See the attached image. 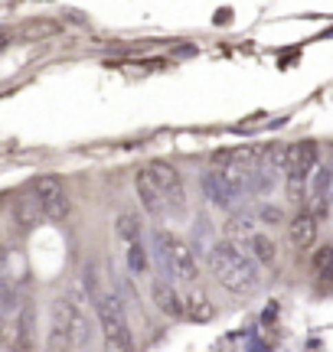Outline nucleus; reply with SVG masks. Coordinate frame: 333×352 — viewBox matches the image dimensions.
I'll use <instances>...</instances> for the list:
<instances>
[{
  "label": "nucleus",
  "instance_id": "nucleus-1",
  "mask_svg": "<svg viewBox=\"0 0 333 352\" xmlns=\"http://www.w3.org/2000/svg\"><path fill=\"white\" fill-rule=\"evenodd\" d=\"M206 267H209V274L216 277L219 287L229 290L232 297H252L258 290V284H261V274H258L261 267L235 241H226V239L213 241L209 252H206Z\"/></svg>",
  "mask_w": 333,
  "mask_h": 352
},
{
  "label": "nucleus",
  "instance_id": "nucleus-2",
  "mask_svg": "<svg viewBox=\"0 0 333 352\" xmlns=\"http://www.w3.org/2000/svg\"><path fill=\"white\" fill-rule=\"evenodd\" d=\"M92 336V323L76 297H59L50 314V352H72L85 346Z\"/></svg>",
  "mask_w": 333,
  "mask_h": 352
},
{
  "label": "nucleus",
  "instance_id": "nucleus-3",
  "mask_svg": "<svg viewBox=\"0 0 333 352\" xmlns=\"http://www.w3.org/2000/svg\"><path fill=\"white\" fill-rule=\"evenodd\" d=\"M154 258L160 261V267L166 271V280H180V284H196L203 277L200 258L186 241L173 235L170 228H154V239H151Z\"/></svg>",
  "mask_w": 333,
  "mask_h": 352
},
{
  "label": "nucleus",
  "instance_id": "nucleus-4",
  "mask_svg": "<svg viewBox=\"0 0 333 352\" xmlns=\"http://www.w3.org/2000/svg\"><path fill=\"white\" fill-rule=\"evenodd\" d=\"M95 316L102 323L105 352H134V333H131L128 323V310H125V300L115 290L95 294Z\"/></svg>",
  "mask_w": 333,
  "mask_h": 352
},
{
  "label": "nucleus",
  "instance_id": "nucleus-5",
  "mask_svg": "<svg viewBox=\"0 0 333 352\" xmlns=\"http://www.w3.org/2000/svg\"><path fill=\"white\" fill-rule=\"evenodd\" d=\"M203 196L216 209H235L242 196L248 192V173L239 166H209L200 179Z\"/></svg>",
  "mask_w": 333,
  "mask_h": 352
},
{
  "label": "nucleus",
  "instance_id": "nucleus-6",
  "mask_svg": "<svg viewBox=\"0 0 333 352\" xmlns=\"http://www.w3.org/2000/svg\"><path fill=\"white\" fill-rule=\"evenodd\" d=\"M33 202L39 206V215H46L50 222H63L72 215V199L59 176H39L33 183Z\"/></svg>",
  "mask_w": 333,
  "mask_h": 352
},
{
  "label": "nucleus",
  "instance_id": "nucleus-7",
  "mask_svg": "<svg viewBox=\"0 0 333 352\" xmlns=\"http://www.w3.org/2000/svg\"><path fill=\"white\" fill-rule=\"evenodd\" d=\"M144 170L151 173L154 186L160 189L166 209H170V212H186V183H183V176H180L177 166L170 164V160H151Z\"/></svg>",
  "mask_w": 333,
  "mask_h": 352
},
{
  "label": "nucleus",
  "instance_id": "nucleus-8",
  "mask_svg": "<svg viewBox=\"0 0 333 352\" xmlns=\"http://www.w3.org/2000/svg\"><path fill=\"white\" fill-rule=\"evenodd\" d=\"M7 336H10L13 352H33V342H36V310H33L30 300L17 303V310L10 316V327H7Z\"/></svg>",
  "mask_w": 333,
  "mask_h": 352
},
{
  "label": "nucleus",
  "instance_id": "nucleus-9",
  "mask_svg": "<svg viewBox=\"0 0 333 352\" xmlns=\"http://www.w3.org/2000/svg\"><path fill=\"white\" fill-rule=\"evenodd\" d=\"M321 147L317 140H294L284 151V176H314V170L321 166Z\"/></svg>",
  "mask_w": 333,
  "mask_h": 352
},
{
  "label": "nucleus",
  "instance_id": "nucleus-10",
  "mask_svg": "<svg viewBox=\"0 0 333 352\" xmlns=\"http://www.w3.org/2000/svg\"><path fill=\"white\" fill-rule=\"evenodd\" d=\"M151 303H154L157 314H164L166 320H186V314H183V294L166 277H154L151 280Z\"/></svg>",
  "mask_w": 333,
  "mask_h": 352
},
{
  "label": "nucleus",
  "instance_id": "nucleus-11",
  "mask_svg": "<svg viewBox=\"0 0 333 352\" xmlns=\"http://www.w3.org/2000/svg\"><path fill=\"white\" fill-rule=\"evenodd\" d=\"M321 239V222L310 212H297L291 222H288V241L294 245L297 252H310Z\"/></svg>",
  "mask_w": 333,
  "mask_h": 352
},
{
  "label": "nucleus",
  "instance_id": "nucleus-12",
  "mask_svg": "<svg viewBox=\"0 0 333 352\" xmlns=\"http://www.w3.org/2000/svg\"><path fill=\"white\" fill-rule=\"evenodd\" d=\"M134 192H138V199H141V206H144V212L147 215H154V219L166 215L164 196H160V189L154 186V179H151V173H147L144 166L134 173Z\"/></svg>",
  "mask_w": 333,
  "mask_h": 352
},
{
  "label": "nucleus",
  "instance_id": "nucleus-13",
  "mask_svg": "<svg viewBox=\"0 0 333 352\" xmlns=\"http://www.w3.org/2000/svg\"><path fill=\"white\" fill-rule=\"evenodd\" d=\"M183 314H186L190 323H213L219 310L203 290H186V294H183Z\"/></svg>",
  "mask_w": 333,
  "mask_h": 352
},
{
  "label": "nucleus",
  "instance_id": "nucleus-14",
  "mask_svg": "<svg viewBox=\"0 0 333 352\" xmlns=\"http://www.w3.org/2000/svg\"><path fill=\"white\" fill-rule=\"evenodd\" d=\"M258 232V222H255V215H248V212H232L229 219H226V226H222V235H226V241H235V245H248V241L255 239Z\"/></svg>",
  "mask_w": 333,
  "mask_h": 352
},
{
  "label": "nucleus",
  "instance_id": "nucleus-15",
  "mask_svg": "<svg viewBox=\"0 0 333 352\" xmlns=\"http://www.w3.org/2000/svg\"><path fill=\"white\" fill-rule=\"evenodd\" d=\"M245 248H248V254H252V261H255L258 267H275V264H278V245H275V239L265 235V232H258Z\"/></svg>",
  "mask_w": 333,
  "mask_h": 352
},
{
  "label": "nucleus",
  "instance_id": "nucleus-16",
  "mask_svg": "<svg viewBox=\"0 0 333 352\" xmlns=\"http://www.w3.org/2000/svg\"><path fill=\"white\" fill-rule=\"evenodd\" d=\"M115 235L125 241V245H138V241H144V222H141V215L121 212L115 219Z\"/></svg>",
  "mask_w": 333,
  "mask_h": 352
},
{
  "label": "nucleus",
  "instance_id": "nucleus-17",
  "mask_svg": "<svg viewBox=\"0 0 333 352\" xmlns=\"http://www.w3.org/2000/svg\"><path fill=\"white\" fill-rule=\"evenodd\" d=\"M125 267H128L131 274H147L151 258H147V245H144V241H138V245H128V252H125Z\"/></svg>",
  "mask_w": 333,
  "mask_h": 352
},
{
  "label": "nucleus",
  "instance_id": "nucleus-18",
  "mask_svg": "<svg viewBox=\"0 0 333 352\" xmlns=\"http://www.w3.org/2000/svg\"><path fill=\"white\" fill-rule=\"evenodd\" d=\"M255 215H258V222H265V226H281L284 222V212L275 206V202H258Z\"/></svg>",
  "mask_w": 333,
  "mask_h": 352
},
{
  "label": "nucleus",
  "instance_id": "nucleus-19",
  "mask_svg": "<svg viewBox=\"0 0 333 352\" xmlns=\"http://www.w3.org/2000/svg\"><path fill=\"white\" fill-rule=\"evenodd\" d=\"M333 264V248H317V254H314V261H310V267H314V274H327Z\"/></svg>",
  "mask_w": 333,
  "mask_h": 352
},
{
  "label": "nucleus",
  "instance_id": "nucleus-20",
  "mask_svg": "<svg viewBox=\"0 0 333 352\" xmlns=\"http://www.w3.org/2000/svg\"><path fill=\"white\" fill-rule=\"evenodd\" d=\"M0 258H3V248H0Z\"/></svg>",
  "mask_w": 333,
  "mask_h": 352
}]
</instances>
